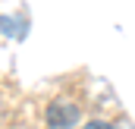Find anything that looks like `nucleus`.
I'll return each mask as SVG.
<instances>
[{"label":"nucleus","instance_id":"1","mask_svg":"<svg viewBox=\"0 0 135 129\" xmlns=\"http://www.w3.org/2000/svg\"><path fill=\"white\" fill-rule=\"evenodd\" d=\"M79 123V104L66 98H54L47 104V126L50 129H72Z\"/></svg>","mask_w":135,"mask_h":129},{"label":"nucleus","instance_id":"2","mask_svg":"<svg viewBox=\"0 0 135 129\" xmlns=\"http://www.w3.org/2000/svg\"><path fill=\"white\" fill-rule=\"evenodd\" d=\"M82 129H113V126H110L107 120H91V123H85Z\"/></svg>","mask_w":135,"mask_h":129}]
</instances>
